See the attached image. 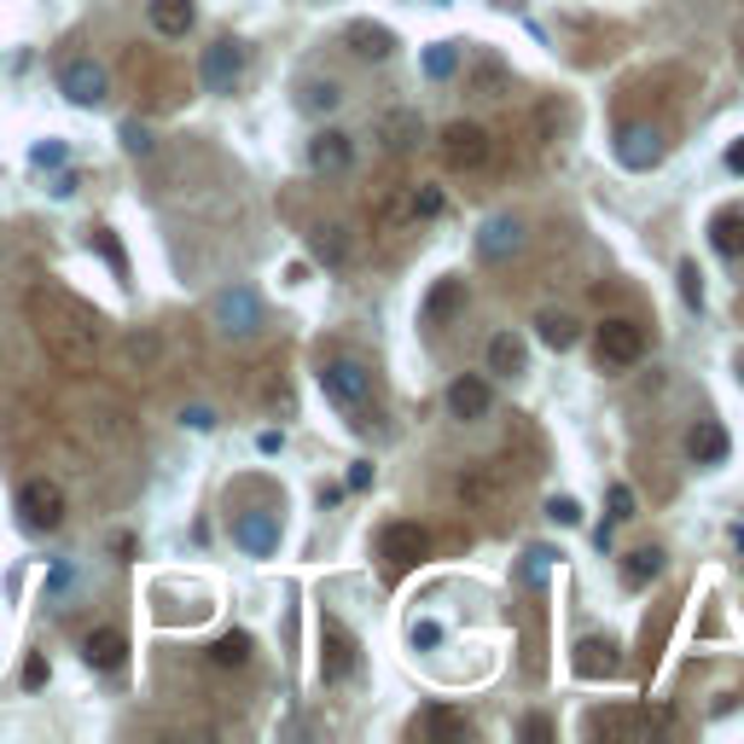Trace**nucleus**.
Returning a JSON list of instances; mask_svg holds the SVG:
<instances>
[{"label":"nucleus","instance_id":"f257e3e1","mask_svg":"<svg viewBox=\"0 0 744 744\" xmlns=\"http://www.w3.org/2000/svg\"><path fill=\"white\" fill-rule=\"evenodd\" d=\"M30 315H36V331H41V344H47V355H53L59 367H70V373H93L99 367V331L88 326V315L76 309L70 297H59L53 286H41L30 297Z\"/></svg>","mask_w":744,"mask_h":744},{"label":"nucleus","instance_id":"f03ea898","mask_svg":"<svg viewBox=\"0 0 744 744\" xmlns=\"http://www.w3.org/2000/svg\"><path fill=\"white\" fill-rule=\"evenodd\" d=\"M320 390L331 407H344V414H367V396H373V373L361 361H349V355H338V361L320 367Z\"/></svg>","mask_w":744,"mask_h":744},{"label":"nucleus","instance_id":"7ed1b4c3","mask_svg":"<svg viewBox=\"0 0 744 744\" xmlns=\"http://www.w3.org/2000/svg\"><path fill=\"white\" fill-rule=\"evenodd\" d=\"M594 355H599V367H634L639 355H646V326L628 320V315H611L594 331Z\"/></svg>","mask_w":744,"mask_h":744},{"label":"nucleus","instance_id":"20e7f679","mask_svg":"<svg viewBox=\"0 0 744 744\" xmlns=\"http://www.w3.org/2000/svg\"><path fill=\"white\" fill-rule=\"evenodd\" d=\"M436 146H443V163H448L454 175L489 163V128H483V122H448Z\"/></svg>","mask_w":744,"mask_h":744},{"label":"nucleus","instance_id":"39448f33","mask_svg":"<svg viewBox=\"0 0 744 744\" xmlns=\"http://www.w3.org/2000/svg\"><path fill=\"white\" fill-rule=\"evenodd\" d=\"M18 512H23V524H30V529H59L65 524V489L53 477H30L18 489Z\"/></svg>","mask_w":744,"mask_h":744},{"label":"nucleus","instance_id":"423d86ee","mask_svg":"<svg viewBox=\"0 0 744 744\" xmlns=\"http://www.w3.org/2000/svg\"><path fill=\"white\" fill-rule=\"evenodd\" d=\"M355 675V634L338 617H320V681L344 686Z\"/></svg>","mask_w":744,"mask_h":744},{"label":"nucleus","instance_id":"0eeeda50","mask_svg":"<svg viewBox=\"0 0 744 744\" xmlns=\"http://www.w3.org/2000/svg\"><path fill=\"white\" fill-rule=\"evenodd\" d=\"M210 315H216V326L227 331V338H250V331L262 326V302H256L250 286H227V291L210 302Z\"/></svg>","mask_w":744,"mask_h":744},{"label":"nucleus","instance_id":"6e6552de","mask_svg":"<svg viewBox=\"0 0 744 744\" xmlns=\"http://www.w3.org/2000/svg\"><path fill=\"white\" fill-rule=\"evenodd\" d=\"M425 553H430V535H425L419 524H407V518L384 524V535H378V558L390 564V571H414Z\"/></svg>","mask_w":744,"mask_h":744},{"label":"nucleus","instance_id":"1a4fd4ad","mask_svg":"<svg viewBox=\"0 0 744 744\" xmlns=\"http://www.w3.org/2000/svg\"><path fill=\"white\" fill-rule=\"evenodd\" d=\"M59 93L70 99V106H99V99L111 93V76H106V65H93V59H70L59 70Z\"/></svg>","mask_w":744,"mask_h":744},{"label":"nucleus","instance_id":"9d476101","mask_svg":"<svg viewBox=\"0 0 744 744\" xmlns=\"http://www.w3.org/2000/svg\"><path fill=\"white\" fill-rule=\"evenodd\" d=\"M198 70H204V88H210V93H234L239 76H245V47L239 41H210Z\"/></svg>","mask_w":744,"mask_h":744},{"label":"nucleus","instance_id":"9b49d317","mask_svg":"<svg viewBox=\"0 0 744 744\" xmlns=\"http://www.w3.org/2000/svg\"><path fill=\"white\" fill-rule=\"evenodd\" d=\"M524 250V221L518 216H489L477 234V256L483 262H512V256Z\"/></svg>","mask_w":744,"mask_h":744},{"label":"nucleus","instance_id":"f8f14e48","mask_svg":"<svg viewBox=\"0 0 744 744\" xmlns=\"http://www.w3.org/2000/svg\"><path fill=\"white\" fill-rule=\"evenodd\" d=\"M571 669L582 681H617L623 675V657H617V639H599V634H587L576 657H571Z\"/></svg>","mask_w":744,"mask_h":744},{"label":"nucleus","instance_id":"ddd939ff","mask_svg":"<svg viewBox=\"0 0 744 744\" xmlns=\"http://www.w3.org/2000/svg\"><path fill=\"white\" fill-rule=\"evenodd\" d=\"M355 163V140L344 135V128H320V135L309 140V169L315 175H344Z\"/></svg>","mask_w":744,"mask_h":744},{"label":"nucleus","instance_id":"4468645a","mask_svg":"<svg viewBox=\"0 0 744 744\" xmlns=\"http://www.w3.org/2000/svg\"><path fill=\"white\" fill-rule=\"evenodd\" d=\"M466 93H472V99H506V93H512V70H506L495 53H472V65H466Z\"/></svg>","mask_w":744,"mask_h":744},{"label":"nucleus","instance_id":"2eb2a0df","mask_svg":"<svg viewBox=\"0 0 744 744\" xmlns=\"http://www.w3.org/2000/svg\"><path fill=\"white\" fill-rule=\"evenodd\" d=\"M489 407H495V396H489V384H483L477 373H466V378H454V384H448V414H454L459 425L483 419Z\"/></svg>","mask_w":744,"mask_h":744},{"label":"nucleus","instance_id":"dca6fc26","mask_svg":"<svg viewBox=\"0 0 744 744\" xmlns=\"http://www.w3.org/2000/svg\"><path fill=\"white\" fill-rule=\"evenodd\" d=\"M617 158L628 169H652L663 158V135H657V128H646V122H628L623 135H617Z\"/></svg>","mask_w":744,"mask_h":744},{"label":"nucleus","instance_id":"f3484780","mask_svg":"<svg viewBox=\"0 0 744 744\" xmlns=\"http://www.w3.org/2000/svg\"><path fill=\"white\" fill-rule=\"evenodd\" d=\"M459 309H466V279H436V286H430V297H425V309H419V320L425 326H448Z\"/></svg>","mask_w":744,"mask_h":744},{"label":"nucleus","instance_id":"a211bd4d","mask_svg":"<svg viewBox=\"0 0 744 744\" xmlns=\"http://www.w3.org/2000/svg\"><path fill=\"white\" fill-rule=\"evenodd\" d=\"M309 250H315V262H326V268H349L355 262L349 227H338V221H320L315 234H309Z\"/></svg>","mask_w":744,"mask_h":744},{"label":"nucleus","instance_id":"6ab92c4d","mask_svg":"<svg viewBox=\"0 0 744 744\" xmlns=\"http://www.w3.org/2000/svg\"><path fill=\"white\" fill-rule=\"evenodd\" d=\"M234 542L256 558H268L279 547V524H274V512H245V518L234 524Z\"/></svg>","mask_w":744,"mask_h":744},{"label":"nucleus","instance_id":"aec40b11","mask_svg":"<svg viewBox=\"0 0 744 744\" xmlns=\"http://www.w3.org/2000/svg\"><path fill=\"white\" fill-rule=\"evenodd\" d=\"M378 140L390 146L396 158H401V151H414V146L425 140V122H419V111H384V117H378Z\"/></svg>","mask_w":744,"mask_h":744},{"label":"nucleus","instance_id":"412c9836","mask_svg":"<svg viewBox=\"0 0 744 744\" xmlns=\"http://www.w3.org/2000/svg\"><path fill=\"white\" fill-rule=\"evenodd\" d=\"M146 18H151V30H158V36L181 41V36L192 30V23H198V7H192V0H151Z\"/></svg>","mask_w":744,"mask_h":744},{"label":"nucleus","instance_id":"4be33fe9","mask_svg":"<svg viewBox=\"0 0 744 744\" xmlns=\"http://www.w3.org/2000/svg\"><path fill=\"white\" fill-rule=\"evenodd\" d=\"M686 454L698 459V466H722V459H727V430L715 419H698L686 430Z\"/></svg>","mask_w":744,"mask_h":744},{"label":"nucleus","instance_id":"5701e85b","mask_svg":"<svg viewBox=\"0 0 744 744\" xmlns=\"http://www.w3.org/2000/svg\"><path fill=\"white\" fill-rule=\"evenodd\" d=\"M529 367V349H524V338L518 331H495L489 338V373H500V378H518Z\"/></svg>","mask_w":744,"mask_h":744},{"label":"nucleus","instance_id":"b1692460","mask_svg":"<svg viewBox=\"0 0 744 744\" xmlns=\"http://www.w3.org/2000/svg\"><path fill=\"white\" fill-rule=\"evenodd\" d=\"M454 489H459V500H466V506H477V512H489V506L500 500V477H495L489 466H472L466 477H459V483H454Z\"/></svg>","mask_w":744,"mask_h":744},{"label":"nucleus","instance_id":"393cba45","mask_svg":"<svg viewBox=\"0 0 744 744\" xmlns=\"http://www.w3.org/2000/svg\"><path fill=\"white\" fill-rule=\"evenodd\" d=\"M122 652H128V639H122L117 628H93V634L82 639L88 669H117V663H122Z\"/></svg>","mask_w":744,"mask_h":744},{"label":"nucleus","instance_id":"a878e982","mask_svg":"<svg viewBox=\"0 0 744 744\" xmlns=\"http://www.w3.org/2000/svg\"><path fill=\"white\" fill-rule=\"evenodd\" d=\"M349 47H355V59H390L396 53V36L384 30V23H349Z\"/></svg>","mask_w":744,"mask_h":744},{"label":"nucleus","instance_id":"bb28decb","mask_svg":"<svg viewBox=\"0 0 744 744\" xmlns=\"http://www.w3.org/2000/svg\"><path fill=\"white\" fill-rule=\"evenodd\" d=\"M535 331H542V344H547V349H571V344L582 338L576 315H564V309H542V315H535Z\"/></svg>","mask_w":744,"mask_h":744},{"label":"nucleus","instance_id":"cd10ccee","mask_svg":"<svg viewBox=\"0 0 744 744\" xmlns=\"http://www.w3.org/2000/svg\"><path fill=\"white\" fill-rule=\"evenodd\" d=\"M710 245L722 250L727 262H738V256H744V216H738V210H722V216H715V221H710Z\"/></svg>","mask_w":744,"mask_h":744},{"label":"nucleus","instance_id":"c85d7f7f","mask_svg":"<svg viewBox=\"0 0 744 744\" xmlns=\"http://www.w3.org/2000/svg\"><path fill=\"white\" fill-rule=\"evenodd\" d=\"M657 571H663V553H657V547H634V553L623 558V582H628V587L657 582Z\"/></svg>","mask_w":744,"mask_h":744},{"label":"nucleus","instance_id":"c756f323","mask_svg":"<svg viewBox=\"0 0 744 744\" xmlns=\"http://www.w3.org/2000/svg\"><path fill=\"white\" fill-rule=\"evenodd\" d=\"M344 106V88L331 82V76H315V82H302V111H338Z\"/></svg>","mask_w":744,"mask_h":744},{"label":"nucleus","instance_id":"7c9ffc66","mask_svg":"<svg viewBox=\"0 0 744 744\" xmlns=\"http://www.w3.org/2000/svg\"><path fill=\"white\" fill-rule=\"evenodd\" d=\"M122 355H128V361H135V367L146 373V367L163 355V344H158V331H128V338H122Z\"/></svg>","mask_w":744,"mask_h":744},{"label":"nucleus","instance_id":"2f4dec72","mask_svg":"<svg viewBox=\"0 0 744 744\" xmlns=\"http://www.w3.org/2000/svg\"><path fill=\"white\" fill-rule=\"evenodd\" d=\"M407 210H414V221H430V216H443V187H430V181L407 187Z\"/></svg>","mask_w":744,"mask_h":744},{"label":"nucleus","instance_id":"473e14b6","mask_svg":"<svg viewBox=\"0 0 744 744\" xmlns=\"http://www.w3.org/2000/svg\"><path fill=\"white\" fill-rule=\"evenodd\" d=\"M221 669H245L250 663V634H227V639H216V652H210Z\"/></svg>","mask_w":744,"mask_h":744},{"label":"nucleus","instance_id":"72a5a7b5","mask_svg":"<svg viewBox=\"0 0 744 744\" xmlns=\"http://www.w3.org/2000/svg\"><path fill=\"white\" fill-rule=\"evenodd\" d=\"M454 65H459V47L454 41H443V47H430V53H425V76H436V82H448Z\"/></svg>","mask_w":744,"mask_h":744},{"label":"nucleus","instance_id":"f704fd0d","mask_svg":"<svg viewBox=\"0 0 744 744\" xmlns=\"http://www.w3.org/2000/svg\"><path fill=\"white\" fill-rule=\"evenodd\" d=\"M634 518V489L628 483H611V524H628Z\"/></svg>","mask_w":744,"mask_h":744},{"label":"nucleus","instance_id":"c9c22d12","mask_svg":"<svg viewBox=\"0 0 744 744\" xmlns=\"http://www.w3.org/2000/svg\"><path fill=\"white\" fill-rule=\"evenodd\" d=\"M681 297L692 302V309L704 302V274H698V262H681Z\"/></svg>","mask_w":744,"mask_h":744},{"label":"nucleus","instance_id":"e433bc0d","mask_svg":"<svg viewBox=\"0 0 744 744\" xmlns=\"http://www.w3.org/2000/svg\"><path fill=\"white\" fill-rule=\"evenodd\" d=\"M430 733L459 738V733H472V727H466V715H454V710H430Z\"/></svg>","mask_w":744,"mask_h":744},{"label":"nucleus","instance_id":"4c0bfd02","mask_svg":"<svg viewBox=\"0 0 744 744\" xmlns=\"http://www.w3.org/2000/svg\"><path fill=\"white\" fill-rule=\"evenodd\" d=\"M122 146L135 151V158H151V128L146 122H122Z\"/></svg>","mask_w":744,"mask_h":744},{"label":"nucleus","instance_id":"58836bf2","mask_svg":"<svg viewBox=\"0 0 744 744\" xmlns=\"http://www.w3.org/2000/svg\"><path fill=\"white\" fill-rule=\"evenodd\" d=\"M547 518H553V524H564V529H571V524H582V506H576L571 495H553V500H547Z\"/></svg>","mask_w":744,"mask_h":744},{"label":"nucleus","instance_id":"ea45409f","mask_svg":"<svg viewBox=\"0 0 744 744\" xmlns=\"http://www.w3.org/2000/svg\"><path fill=\"white\" fill-rule=\"evenodd\" d=\"M65 158H70V151H65L59 140H41V146L30 151V163H36V169H53V163H65Z\"/></svg>","mask_w":744,"mask_h":744},{"label":"nucleus","instance_id":"a19ab883","mask_svg":"<svg viewBox=\"0 0 744 744\" xmlns=\"http://www.w3.org/2000/svg\"><path fill=\"white\" fill-rule=\"evenodd\" d=\"M93 245H99V256H106V262H111L117 274H128V262H122V245H111V234H106V227H93Z\"/></svg>","mask_w":744,"mask_h":744},{"label":"nucleus","instance_id":"79ce46f5","mask_svg":"<svg viewBox=\"0 0 744 744\" xmlns=\"http://www.w3.org/2000/svg\"><path fill=\"white\" fill-rule=\"evenodd\" d=\"M407 639H414V652L419 646L430 652V646H443V628H436V623H414V628H407Z\"/></svg>","mask_w":744,"mask_h":744},{"label":"nucleus","instance_id":"37998d69","mask_svg":"<svg viewBox=\"0 0 744 744\" xmlns=\"http://www.w3.org/2000/svg\"><path fill=\"white\" fill-rule=\"evenodd\" d=\"M181 425H192V430H210V425H216V414H210V407H187V414H181Z\"/></svg>","mask_w":744,"mask_h":744},{"label":"nucleus","instance_id":"c03bdc74","mask_svg":"<svg viewBox=\"0 0 744 744\" xmlns=\"http://www.w3.org/2000/svg\"><path fill=\"white\" fill-rule=\"evenodd\" d=\"M18 681H23V686H41V681H47V663H41V657H30V663H23V675H18Z\"/></svg>","mask_w":744,"mask_h":744},{"label":"nucleus","instance_id":"a18cd8bd","mask_svg":"<svg viewBox=\"0 0 744 744\" xmlns=\"http://www.w3.org/2000/svg\"><path fill=\"white\" fill-rule=\"evenodd\" d=\"M727 169H733V175H744V140H733V146H727Z\"/></svg>","mask_w":744,"mask_h":744},{"label":"nucleus","instance_id":"49530a36","mask_svg":"<svg viewBox=\"0 0 744 744\" xmlns=\"http://www.w3.org/2000/svg\"><path fill=\"white\" fill-rule=\"evenodd\" d=\"M76 187H82V181H76V175H59V181H53V198H70Z\"/></svg>","mask_w":744,"mask_h":744},{"label":"nucleus","instance_id":"de8ad7c7","mask_svg":"<svg viewBox=\"0 0 744 744\" xmlns=\"http://www.w3.org/2000/svg\"><path fill=\"white\" fill-rule=\"evenodd\" d=\"M70 582H76V571H70V564H59V571H53V594H65Z\"/></svg>","mask_w":744,"mask_h":744},{"label":"nucleus","instance_id":"09e8293b","mask_svg":"<svg viewBox=\"0 0 744 744\" xmlns=\"http://www.w3.org/2000/svg\"><path fill=\"white\" fill-rule=\"evenodd\" d=\"M727 542H733V547L744 553V524H733V529H727Z\"/></svg>","mask_w":744,"mask_h":744},{"label":"nucleus","instance_id":"8fccbe9b","mask_svg":"<svg viewBox=\"0 0 744 744\" xmlns=\"http://www.w3.org/2000/svg\"><path fill=\"white\" fill-rule=\"evenodd\" d=\"M738 378H744V361H738Z\"/></svg>","mask_w":744,"mask_h":744},{"label":"nucleus","instance_id":"3c124183","mask_svg":"<svg viewBox=\"0 0 744 744\" xmlns=\"http://www.w3.org/2000/svg\"><path fill=\"white\" fill-rule=\"evenodd\" d=\"M500 7H512V0H500Z\"/></svg>","mask_w":744,"mask_h":744}]
</instances>
